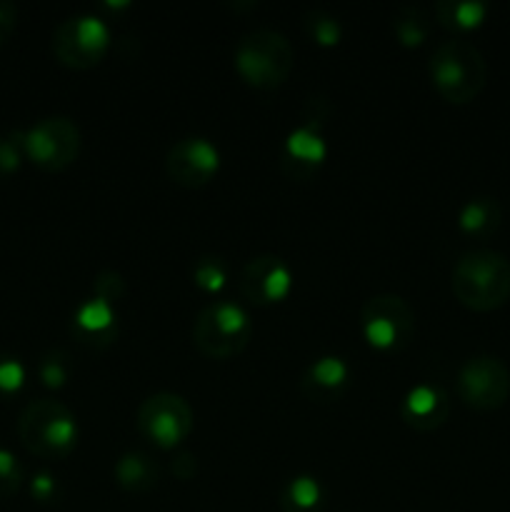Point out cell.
<instances>
[{"instance_id":"6da1fadb","label":"cell","mask_w":510,"mask_h":512,"mask_svg":"<svg viewBox=\"0 0 510 512\" xmlns=\"http://www.w3.org/2000/svg\"><path fill=\"white\" fill-rule=\"evenodd\" d=\"M450 285L465 308L488 313L510 300V260L498 250H468L455 263Z\"/></svg>"},{"instance_id":"7a4b0ae2","label":"cell","mask_w":510,"mask_h":512,"mask_svg":"<svg viewBox=\"0 0 510 512\" xmlns=\"http://www.w3.org/2000/svg\"><path fill=\"white\" fill-rule=\"evenodd\" d=\"M430 78L445 100L470 103L485 88L488 65L483 53L468 40H443L430 55Z\"/></svg>"},{"instance_id":"3957f363","label":"cell","mask_w":510,"mask_h":512,"mask_svg":"<svg viewBox=\"0 0 510 512\" xmlns=\"http://www.w3.org/2000/svg\"><path fill=\"white\" fill-rule=\"evenodd\" d=\"M293 45L280 30L245 33L235 48V68L255 88H278L293 70Z\"/></svg>"},{"instance_id":"277c9868","label":"cell","mask_w":510,"mask_h":512,"mask_svg":"<svg viewBox=\"0 0 510 512\" xmlns=\"http://www.w3.org/2000/svg\"><path fill=\"white\" fill-rule=\"evenodd\" d=\"M20 443L40 458H60L78 438L73 413L58 400H33L25 405L18 420Z\"/></svg>"},{"instance_id":"5b68a950","label":"cell","mask_w":510,"mask_h":512,"mask_svg":"<svg viewBox=\"0 0 510 512\" xmlns=\"http://www.w3.org/2000/svg\"><path fill=\"white\" fill-rule=\"evenodd\" d=\"M253 335L248 313L230 300H218L203 308L195 318L193 340L208 358H233L248 345Z\"/></svg>"},{"instance_id":"8992f818","label":"cell","mask_w":510,"mask_h":512,"mask_svg":"<svg viewBox=\"0 0 510 512\" xmlns=\"http://www.w3.org/2000/svg\"><path fill=\"white\" fill-rule=\"evenodd\" d=\"M20 148L43 170H63L78 158L80 130L65 115H50L20 135Z\"/></svg>"},{"instance_id":"52a82bcc","label":"cell","mask_w":510,"mask_h":512,"mask_svg":"<svg viewBox=\"0 0 510 512\" xmlns=\"http://www.w3.org/2000/svg\"><path fill=\"white\" fill-rule=\"evenodd\" d=\"M458 395L475 410H495L510 398V370L495 355H475L460 368Z\"/></svg>"},{"instance_id":"ba28073f","label":"cell","mask_w":510,"mask_h":512,"mask_svg":"<svg viewBox=\"0 0 510 512\" xmlns=\"http://www.w3.org/2000/svg\"><path fill=\"white\" fill-rule=\"evenodd\" d=\"M108 25L93 15H75L63 20L53 33V50L70 68H90L108 48Z\"/></svg>"},{"instance_id":"9c48e42d","label":"cell","mask_w":510,"mask_h":512,"mask_svg":"<svg viewBox=\"0 0 510 512\" xmlns=\"http://www.w3.org/2000/svg\"><path fill=\"white\" fill-rule=\"evenodd\" d=\"M138 428L163 448L180 443L193 430V410L178 393H155L138 408Z\"/></svg>"},{"instance_id":"30bf717a","label":"cell","mask_w":510,"mask_h":512,"mask_svg":"<svg viewBox=\"0 0 510 512\" xmlns=\"http://www.w3.org/2000/svg\"><path fill=\"white\" fill-rule=\"evenodd\" d=\"M360 320L368 340L378 348H393L405 343L415 328L410 305L400 295H375L360 308Z\"/></svg>"},{"instance_id":"8fae6325","label":"cell","mask_w":510,"mask_h":512,"mask_svg":"<svg viewBox=\"0 0 510 512\" xmlns=\"http://www.w3.org/2000/svg\"><path fill=\"white\" fill-rule=\"evenodd\" d=\"M218 163V150L205 138L178 140L165 155V170H168L170 178L180 185H188V188L208 183L218 170Z\"/></svg>"},{"instance_id":"7c38bea8","label":"cell","mask_w":510,"mask_h":512,"mask_svg":"<svg viewBox=\"0 0 510 512\" xmlns=\"http://www.w3.org/2000/svg\"><path fill=\"white\" fill-rule=\"evenodd\" d=\"M240 293L250 303H273L280 300L290 288V270L278 255H255L240 270Z\"/></svg>"},{"instance_id":"4fadbf2b","label":"cell","mask_w":510,"mask_h":512,"mask_svg":"<svg viewBox=\"0 0 510 512\" xmlns=\"http://www.w3.org/2000/svg\"><path fill=\"white\" fill-rule=\"evenodd\" d=\"M448 408V395L443 390L433 388V385H418L405 398L403 418L415 430H433L448 418Z\"/></svg>"},{"instance_id":"5bb4252c","label":"cell","mask_w":510,"mask_h":512,"mask_svg":"<svg viewBox=\"0 0 510 512\" xmlns=\"http://www.w3.org/2000/svg\"><path fill=\"white\" fill-rule=\"evenodd\" d=\"M115 475L125 490L143 493V490L153 488L155 480H158V465L143 453H125L115 465Z\"/></svg>"},{"instance_id":"9a60e30c","label":"cell","mask_w":510,"mask_h":512,"mask_svg":"<svg viewBox=\"0 0 510 512\" xmlns=\"http://www.w3.org/2000/svg\"><path fill=\"white\" fill-rule=\"evenodd\" d=\"M500 208L493 198H475L460 210V228L465 233L488 235L498 228Z\"/></svg>"},{"instance_id":"2e32d148","label":"cell","mask_w":510,"mask_h":512,"mask_svg":"<svg viewBox=\"0 0 510 512\" xmlns=\"http://www.w3.org/2000/svg\"><path fill=\"white\" fill-rule=\"evenodd\" d=\"M75 325H78L80 333H110V330H113V308L100 298L88 300V303L80 305V310L75 313Z\"/></svg>"},{"instance_id":"e0dca14e","label":"cell","mask_w":510,"mask_h":512,"mask_svg":"<svg viewBox=\"0 0 510 512\" xmlns=\"http://www.w3.org/2000/svg\"><path fill=\"white\" fill-rule=\"evenodd\" d=\"M320 503V488L313 478H295L283 495L285 512H313Z\"/></svg>"},{"instance_id":"ac0fdd59","label":"cell","mask_w":510,"mask_h":512,"mask_svg":"<svg viewBox=\"0 0 510 512\" xmlns=\"http://www.w3.org/2000/svg\"><path fill=\"white\" fill-rule=\"evenodd\" d=\"M288 153L290 158L300 160V163H320L325 155V143L310 128H298L290 133Z\"/></svg>"},{"instance_id":"d6986e66","label":"cell","mask_w":510,"mask_h":512,"mask_svg":"<svg viewBox=\"0 0 510 512\" xmlns=\"http://www.w3.org/2000/svg\"><path fill=\"white\" fill-rule=\"evenodd\" d=\"M345 375H348V368L340 358H320L318 363L310 368L308 378H305V385L313 383L318 390H325V393H333L335 388L345 383Z\"/></svg>"},{"instance_id":"ffe728a7","label":"cell","mask_w":510,"mask_h":512,"mask_svg":"<svg viewBox=\"0 0 510 512\" xmlns=\"http://www.w3.org/2000/svg\"><path fill=\"white\" fill-rule=\"evenodd\" d=\"M438 13L443 18V23L448 25H460V28H473L483 20L485 5L478 0H463V3H440Z\"/></svg>"},{"instance_id":"44dd1931","label":"cell","mask_w":510,"mask_h":512,"mask_svg":"<svg viewBox=\"0 0 510 512\" xmlns=\"http://www.w3.org/2000/svg\"><path fill=\"white\" fill-rule=\"evenodd\" d=\"M395 33L403 40L405 45H418L423 43L425 33V18L418 8H403L398 15H395Z\"/></svg>"},{"instance_id":"7402d4cb","label":"cell","mask_w":510,"mask_h":512,"mask_svg":"<svg viewBox=\"0 0 510 512\" xmlns=\"http://www.w3.org/2000/svg\"><path fill=\"white\" fill-rule=\"evenodd\" d=\"M23 483V468L13 453L0 448V500L10 498Z\"/></svg>"},{"instance_id":"603a6c76","label":"cell","mask_w":510,"mask_h":512,"mask_svg":"<svg viewBox=\"0 0 510 512\" xmlns=\"http://www.w3.org/2000/svg\"><path fill=\"white\" fill-rule=\"evenodd\" d=\"M193 273H195V283H198L200 288H205V290L223 288L225 270H223V265H220V260H213V258L198 260V265H195Z\"/></svg>"},{"instance_id":"cb8c5ba5","label":"cell","mask_w":510,"mask_h":512,"mask_svg":"<svg viewBox=\"0 0 510 512\" xmlns=\"http://www.w3.org/2000/svg\"><path fill=\"white\" fill-rule=\"evenodd\" d=\"M95 293H98L100 300L113 305L125 293V280L115 270H105V273H100L95 278Z\"/></svg>"},{"instance_id":"d4e9b609","label":"cell","mask_w":510,"mask_h":512,"mask_svg":"<svg viewBox=\"0 0 510 512\" xmlns=\"http://www.w3.org/2000/svg\"><path fill=\"white\" fill-rule=\"evenodd\" d=\"M308 25H310V33H313V38L320 40L323 45L338 43L340 25L335 18H328V15H323V13H315V15H310Z\"/></svg>"},{"instance_id":"484cf974","label":"cell","mask_w":510,"mask_h":512,"mask_svg":"<svg viewBox=\"0 0 510 512\" xmlns=\"http://www.w3.org/2000/svg\"><path fill=\"white\" fill-rule=\"evenodd\" d=\"M20 165V135L15 138H0V175H10Z\"/></svg>"},{"instance_id":"4316f807","label":"cell","mask_w":510,"mask_h":512,"mask_svg":"<svg viewBox=\"0 0 510 512\" xmlns=\"http://www.w3.org/2000/svg\"><path fill=\"white\" fill-rule=\"evenodd\" d=\"M23 365L15 360H0V390H15L23 383Z\"/></svg>"},{"instance_id":"83f0119b","label":"cell","mask_w":510,"mask_h":512,"mask_svg":"<svg viewBox=\"0 0 510 512\" xmlns=\"http://www.w3.org/2000/svg\"><path fill=\"white\" fill-rule=\"evenodd\" d=\"M40 375H43V380L50 385V388H58V385H63V380H65L63 360H58V358L43 360V365H40Z\"/></svg>"},{"instance_id":"f1b7e54d","label":"cell","mask_w":510,"mask_h":512,"mask_svg":"<svg viewBox=\"0 0 510 512\" xmlns=\"http://www.w3.org/2000/svg\"><path fill=\"white\" fill-rule=\"evenodd\" d=\"M30 490H33V495L38 500H50V498H53V493H55V483H53V478H50V475L40 473V475H35L33 483H30Z\"/></svg>"},{"instance_id":"f546056e","label":"cell","mask_w":510,"mask_h":512,"mask_svg":"<svg viewBox=\"0 0 510 512\" xmlns=\"http://www.w3.org/2000/svg\"><path fill=\"white\" fill-rule=\"evenodd\" d=\"M15 18H18V13H15L13 5L0 3V43H5V40H8V35L13 33Z\"/></svg>"},{"instance_id":"4dcf8cb0","label":"cell","mask_w":510,"mask_h":512,"mask_svg":"<svg viewBox=\"0 0 510 512\" xmlns=\"http://www.w3.org/2000/svg\"><path fill=\"white\" fill-rule=\"evenodd\" d=\"M173 473L178 475V478L188 480L190 475L195 473V458L190 453H180L178 458L173 460Z\"/></svg>"}]
</instances>
